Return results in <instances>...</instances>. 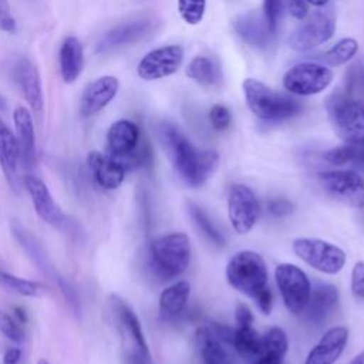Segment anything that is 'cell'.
<instances>
[{
  "mask_svg": "<svg viewBox=\"0 0 364 364\" xmlns=\"http://www.w3.org/2000/svg\"><path fill=\"white\" fill-rule=\"evenodd\" d=\"M226 279L235 290L253 299L267 286V267L259 253L240 250L230 257L226 266Z\"/></svg>",
  "mask_w": 364,
  "mask_h": 364,
  "instance_id": "obj_7",
  "label": "cell"
},
{
  "mask_svg": "<svg viewBox=\"0 0 364 364\" xmlns=\"http://www.w3.org/2000/svg\"><path fill=\"white\" fill-rule=\"evenodd\" d=\"M347 82V94H364V65L355 64L350 68L348 74L346 75Z\"/></svg>",
  "mask_w": 364,
  "mask_h": 364,
  "instance_id": "obj_39",
  "label": "cell"
},
{
  "mask_svg": "<svg viewBox=\"0 0 364 364\" xmlns=\"http://www.w3.org/2000/svg\"><path fill=\"white\" fill-rule=\"evenodd\" d=\"M152 28V20L148 17H138L128 20L125 23H121L111 30H108L97 43V53L98 54H107L117 48H121L124 46L132 44L145 36Z\"/></svg>",
  "mask_w": 364,
  "mask_h": 364,
  "instance_id": "obj_17",
  "label": "cell"
},
{
  "mask_svg": "<svg viewBox=\"0 0 364 364\" xmlns=\"http://www.w3.org/2000/svg\"><path fill=\"white\" fill-rule=\"evenodd\" d=\"M333 80V73L317 63H299L283 75V87L294 95H316L324 91Z\"/></svg>",
  "mask_w": 364,
  "mask_h": 364,
  "instance_id": "obj_11",
  "label": "cell"
},
{
  "mask_svg": "<svg viewBox=\"0 0 364 364\" xmlns=\"http://www.w3.org/2000/svg\"><path fill=\"white\" fill-rule=\"evenodd\" d=\"M260 344L262 336L252 326H236L233 330L232 346L242 358H256L260 353Z\"/></svg>",
  "mask_w": 364,
  "mask_h": 364,
  "instance_id": "obj_30",
  "label": "cell"
},
{
  "mask_svg": "<svg viewBox=\"0 0 364 364\" xmlns=\"http://www.w3.org/2000/svg\"><path fill=\"white\" fill-rule=\"evenodd\" d=\"M13 78L18 85L23 98L28 104L30 109L40 115L43 111V85L38 68L27 57H21L13 67Z\"/></svg>",
  "mask_w": 364,
  "mask_h": 364,
  "instance_id": "obj_19",
  "label": "cell"
},
{
  "mask_svg": "<svg viewBox=\"0 0 364 364\" xmlns=\"http://www.w3.org/2000/svg\"><path fill=\"white\" fill-rule=\"evenodd\" d=\"M0 30L7 33L16 31V20L11 14L7 0H0Z\"/></svg>",
  "mask_w": 364,
  "mask_h": 364,
  "instance_id": "obj_42",
  "label": "cell"
},
{
  "mask_svg": "<svg viewBox=\"0 0 364 364\" xmlns=\"http://www.w3.org/2000/svg\"><path fill=\"white\" fill-rule=\"evenodd\" d=\"M348 340V330L343 326L328 328L310 350L304 364H334Z\"/></svg>",
  "mask_w": 364,
  "mask_h": 364,
  "instance_id": "obj_22",
  "label": "cell"
},
{
  "mask_svg": "<svg viewBox=\"0 0 364 364\" xmlns=\"http://www.w3.org/2000/svg\"><path fill=\"white\" fill-rule=\"evenodd\" d=\"M228 216L233 230L239 235L249 233L259 218V202L255 192L242 183H235L228 195Z\"/></svg>",
  "mask_w": 364,
  "mask_h": 364,
  "instance_id": "obj_12",
  "label": "cell"
},
{
  "mask_svg": "<svg viewBox=\"0 0 364 364\" xmlns=\"http://www.w3.org/2000/svg\"><path fill=\"white\" fill-rule=\"evenodd\" d=\"M128 169L149 164L151 149L142 141L139 127L131 119L115 121L107 132V152Z\"/></svg>",
  "mask_w": 364,
  "mask_h": 364,
  "instance_id": "obj_3",
  "label": "cell"
},
{
  "mask_svg": "<svg viewBox=\"0 0 364 364\" xmlns=\"http://www.w3.org/2000/svg\"><path fill=\"white\" fill-rule=\"evenodd\" d=\"M242 87L249 109L263 121H283L294 117L301 109L296 98L277 92L259 80L246 78Z\"/></svg>",
  "mask_w": 364,
  "mask_h": 364,
  "instance_id": "obj_4",
  "label": "cell"
},
{
  "mask_svg": "<svg viewBox=\"0 0 364 364\" xmlns=\"http://www.w3.org/2000/svg\"><path fill=\"white\" fill-rule=\"evenodd\" d=\"M0 166L13 189H18L20 185V149L16 134L0 119Z\"/></svg>",
  "mask_w": 364,
  "mask_h": 364,
  "instance_id": "obj_24",
  "label": "cell"
},
{
  "mask_svg": "<svg viewBox=\"0 0 364 364\" xmlns=\"http://www.w3.org/2000/svg\"><path fill=\"white\" fill-rule=\"evenodd\" d=\"M119 81L114 75H102L88 82L80 98V115L90 118L102 111L117 95Z\"/></svg>",
  "mask_w": 364,
  "mask_h": 364,
  "instance_id": "obj_18",
  "label": "cell"
},
{
  "mask_svg": "<svg viewBox=\"0 0 364 364\" xmlns=\"http://www.w3.org/2000/svg\"><path fill=\"white\" fill-rule=\"evenodd\" d=\"M233 28L237 36L255 48H266L272 44L273 33L269 28L264 14L250 11L235 18Z\"/></svg>",
  "mask_w": 364,
  "mask_h": 364,
  "instance_id": "obj_23",
  "label": "cell"
},
{
  "mask_svg": "<svg viewBox=\"0 0 364 364\" xmlns=\"http://www.w3.org/2000/svg\"><path fill=\"white\" fill-rule=\"evenodd\" d=\"M196 346L205 364H232L226 344L210 326H200L195 333Z\"/></svg>",
  "mask_w": 364,
  "mask_h": 364,
  "instance_id": "obj_27",
  "label": "cell"
},
{
  "mask_svg": "<svg viewBox=\"0 0 364 364\" xmlns=\"http://www.w3.org/2000/svg\"><path fill=\"white\" fill-rule=\"evenodd\" d=\"M21 182L30 195L37 216L57 229H65L68 226V218L54 200L48 186L38 176L31 173H27Z\"/></svg>",
  "mask_w": 364,
  "mask_h": 364,
  "instance_id": "obj_15",
  "label": "cell"
},
{
  "mask_svg": "<svg viewBox=\"0 0 364 364\" xmlns=\"http://www.w3.org/2000/svg\"><path fill=\"white\" fill-rule=\"evenodd\" d=\"M274 279L286 309L296 316L303 313L311 290L307 274L296 264L280 263L274 269Z\"/></svg>",
  "mask_w": 364,
  "mask_h": 364,
  "instance_id": "obj_10",
  "label": "cell"
},
{
  "mask_svg": "<svg viewBox=\"0 0 364 364\" xmlns=\"http://www.w3.org/2000/svg\"><path fill=\"white\" fill-rule=\"evenodd\" d=\"M0 333L13 343L20 344L24 340V330L13 316L0 309Z\"/></svg>",
  "mask_w": 364,
  "mask_h": 364,
  "instance_id": "obj_37",
  "label": "cell"
},
{
  "mask_svg": "<svg viewBox=\"0 0 364 364\" xmlns=\"http://www.w3.org/2000/svg\"><path fill=\"white\" fill-rule=\"evenodd\" d=\"M37 364H50V363H48L46 358H40V360L37 361Z\"/></svg>",
  "mask_w": 364,
  "mask_h": 364,
  "instance_id": "obj_52",
  "label": "cell"
},
{
  "mask_svg": "<svg viewBox=\"0 0 364 364\" xmlns=\"http://www.w3.org/2000/svg\"><path fill=\"white\" fill-rule=\"evenodd\" d=\"M327 1H328V0H306V3H309V4H311V6H316V7H321V6H324Z\"/></svg>",
  "mask_w": 364,
  "mask_h": 364,
  "instance_id": "obj_50",
  "label": "cell"
},
{
  "mask_svg": "<svg viewBox=\"0 0 364 364\" xmlns=\"http://www.w3.org/2000/svg\"><path fill=\"white\" fill-rule=\"evenodd\" d=\"M149 267L152 272L168 280L182 274L191 262V242L185 233L175 232L156 237L151 242Z\"/></svg>",
  "mask_w": 364,
  "mask_h": 364,
  "instance_id": "obj_5",
  "label": "cell"
},
{
  "mask_svg": "<svg viewBox=\"0 0 364 364\" xmlns=\"http://www.w3.org/2000/svg\"><path fill=\"white\" fill-rule=\"evenodd\" d=\"M287 348H289V341L284 330L280 327H270L262 336L259 354H269V355H277L284 358Z\"/></svg>",
  "mask_w": 364,
  "mask_h": 364,
  "instance_id": "obj_34",
  "label": "cell"
},
{
  "mask_svg": "<svg viewBox=\"0 0 364 364\" xmlns=\"http://www.w3.org/2000/svg\"><path fill=\"white\" fill-rule=\"evenodd\" d=\"M13 235L14 237L18 240V243L21 245V247L27 252V255L30 256V259L38 266V269L48 277L51 279L60 289V291L64 294V297L70 301V304L77 310L78 301L75 297V290L70 286V283H67L54 269L53 263L50 262V259L47 257V255L44 253V249L41 247V245L36 240V237H33V235L30 232H27L21 225L14 223L13 225Z\"/></svg>",
  "mask_w": 364,
  "mask_h": 364,
  "instance_id": "obj_14",
  "label": "cell"
},
{
  "mask_svg": "<svg viewBox=\"0 0 364 364\" xmlns=\"http://www.w3.org/2000/svg\"><path fill=\"white\" fill-rule=\"evenodd\" d=\"M321 189L336 199L351 208L364 206V179L353 169H334L318 173Z\"/></svg>",
  "mask_w": 364,
  "mask_h": 364,
  "instance_id": "obj_9",
  "label": "cell"
},
{
  "mask_svg": "<svg viewBox=\"0 0 364 364\" xmlns=\"http://www.w3.org/2000/svg\"><path fill=\"white\" fill-rule=\"evenodd\" d=\"M191 294V286L188 282L181 280L166 287L159 296V317L162 321H172L185 309Z\"/></svg>",
  "mask_w": 364,
  "mask_h": 364,
  "instance_id": "obj_28",
  "label": "cell"
},
{
  "mask_svg": "<svg viewBox=\"0 0 364 364\" xmlns=\"http://www.w3.org/2000/svg\"><path fill=\"white\" fill-rule=\"evenodd\" d=\"M4 108H6V101H4V98H3L1 94H0V112L4 111Z\"/></svg>",
  "mask_w": 364,
  "mask_h": 364,
  "instance_id": "obj_51",
  "label": "cell"
},
{
  "mask_svg": "<svg viewBox=\"0 0 364 364\" xmlns=\"http://www.w3.org/2000/svg\"><path fill=\"white\" fill-rule=\"evenodd\" d=\"M291 249L306 264L326 274H337L346 264L343 249L321 239L297 237L293 240Z\"/></svg>",
  "mask_w": 364,
  "mask_h": 364,
  "instance_id": "obj_8",
  "label": "cell"
},
{
  "mask_svg": "<svg viewBox=\"0 0 364 364\" xmlns=\"http://www.w3.org/2000/svg\"><path fill=\"white\" fill-rule=\"evenodd\" d=\"M324 159L333 165H351L364 171V146L344 144L327 151Z\"/></svg>",
  "mask_w": 364,
  "mask_h": 364,
  "instance_id": "obj_32",
  "label": "cell"
},
{
  "mask_svg": "<svg viewBox=\"0 0 364 364\" xmlns=\"http://www.w3.org/2000/svg\"><path fill=\"white\" fill-rule=\"evenodd\" d=\"M21 357V350L17 347L9 348L3 355V364H18Z\"/></svg>",
  "mask_w": 364,
  "mask_h": 364,
  "instance_id": "obj_47",
  "label": "cell"
},
{
  "mask_svg": "<svg viewBox=\"0 0 364 364\" xmlns=\"http://www.w3.org/2000/svg\"><path fill=\"white\" fill-rule=\"evenodd\" d=\"M105 314L117 331L127 364H154L141 323L131 306L118 294L107 299Z\"/></svg>",
  "mask_w": 364,
  "mask_h": 364,
  "instance_id": "obj_2",
  "label": "cell"
},
{
  "mask_svg": "<svg viewBox=\"0 0 364 364\" xmlns=\"http://www.w3.org/2000/svg\"><path fill=\"white\" fill-rule=\"evenodd\" d=\"M338 303V289L330 283H317L310 290L307 304L303 310L311 323H321L336 309Z\"/></svg>",
  "mask_w": 364,
  "mask_h": 364,
  "instance_id": "obj_25",
  "label": "cell"
},
{
  "mask_svg": "<svg viewBox=\"0 0 364 364\" xmlns=\"http://www.w3.org/2000/svg\"><path fill=\"white\" fill-rule=\"evenodd\" d=\"M206 0H178V11L186 24L196 26L205 14Z\"/></svg>",
  "mask_w": 364,
  "mask_h": 364,
  "instance_id": "obj_36",
  "label": "cell"
},
{
  "mask_svg": "<svg viewBox=\"0 0 364 364\" xmlns=\"http://www.w3.org/2000/svg\"><path fill=\"white\" fill-rule=\"evenodd\" d=\"M0 286L3 289H7L10 291H14L20 296L26 297H40L46 294L47 289L40 282L28 280L24 277H18L16 274H11L9 272H4L0 269Z\"/></svg>",
  "mask_w": 364,
  "mask_h": 364,
  "instance_id": "obj_31",
  "label": "cell"
},
{
  "mask_svg": "<svg viewBox=\"0 0 364 364\" xmlns=\"http://www.w3.org/2000/svg\"><path fill=\"white\" fill-rule=\"evenodd\" d=\"M334 33V20L326 13L316 11L289 36V46L296 51H309L327 40Z\"/></svg>",
  "mask_w": 364,
  "mask_h": 364,
  "instance_id": "obj_16",
  "label": "cell"
},
{
  "mask_svg": "<svg viewBox=\"0 0 364 364\" xmlns=\"http://www.w3.org/2000/svg\"><path fill=\"white\" fill-rule=\"evenodd\" d=\"M287 3V9L290 11V14L297 18V20H303L307 17V3L306 0H286Z\"/></svg>",
  "mask_w": 364,
  "mask_h": 364,
  "instance_id": "obj_46",
  "label": "cell"
},
{
  "mask_svg": "<svg viewBox=\"0 0 364 364\" xmlns=\"http://www.w3.org/2000/svg\"><path fill=\"white\" fill-rule=\"evenodd\" d=\"M60 74L65 84H73L80 77L84 67V48L75 36H68L58 51Z\"/></svg>",
  "mask_w": 364,
  "mask_h": 364,
  "instance_id": "obj_26",
  "label": "cell"
},
{
  "mask_svg": "<svg viewBox=\"0 0 364 364\" xmlns=\"http://www.w3.org/2000/svg\"><path fill=\"white\" fill-rule=\"evenodd\" d=\"M87 165L95 183L105 191H114L119 188L125 179L127 169L121 162L108 154L91 151L87 156Z\"/></svg>",
  "mask_w": 364,
  "mask_h": 364,
  "instance_id": "obj_20",
  "label": "cell"
},
{
  "mask_svg": "<svg viewBox=\"0 0 364 364\" xmlns=\"http://www.w3.org/2000/svg\"><path fill=\"white\" fill-rule=\"evenodd\" d=\"M327 112L340 139L364 146V105L358 100L347 92H336L327 101Z\"/></svg>",
  "mask_w": 364,
  "mask_h": 364,
  "instance_id": "obj_6",
  "label": "cell"
},
{
  "mask_svg": "<svg viewBox=\"0 0 364 364\" xmlns=\"http://www.w3.org/2000/svg\"><path fill=\"white\" fill-rule=\"evenodd\" d=\"M13 122L20 149V164L24 166V169L30 171L36 166L37 162L36 134L31 112L23 105L16 107L13 112Z\"/></svg>",
  "mask_w": 364,
  "mask_h": 364,
  "instance_id": "obj_21",
  "label": "cell"
},
{
  "mask_svg": "<svg viewBox=\"0 0 364 364\" xmlns=\"http://www.w3.org/2000/svg\"><path fill=\"white\" fill-rule=\"evenodd\" d=\"M188 212H189V216H191L193 225L196 226V229L200 230V233L208 240H210L216 246H223L225 245L223 235L216 229V226L212 223V220L209 219L206 212L199 205L189 200L188 202Z\"/></svg>",
  "mask_w": 364,
  "mask_h": 364,
  "instance_id": "obj_33",
  "label": "cell"
},
{
  "mask_svg": "<svg viewBox=\"0 0 364 364\" xmlns=\"http://www.w3.org/2000/svg\"><path fill=\"white\" fill-rule=\"evenodd\" d=\"M209 119H210V124L215 129L223 131L230 125L232 115H230V111L225 105L216 104L209 111Z\"/></svg>",
  "mask_w": 364,
  "mask_h": 364,
  "instance_id": "obj_40",
  "label": "cell"
},
{
  "mask_svg": "<svg viewBox=\"0 0 364 364\" xmlns=\"http://www.w3.org/2000/svg\"><path fill=\"white\" fill-rule=\"evenodd\" d=\"M159 138L173 168L186 185L199 188L216 171L219 164L218 152L195 146L176 125L161 124Z\"/></svg>",
  "mask_w": 364,
  "mask_h": 364,
  "instance_id": "obj_1",
  "label": "cell"
},
{
  "mask_svg": "<svg viewBox=\"0 0 364 364\" xmlns=\"http://www.w3.org/2000/svg\"><path fill=\"white\" fill-rule=\"evenodd\" d=\"M186 75L203 88H215L222 80L219 64L209 57L198 55L186 67Z\"/></svg>",
  "mask_w": 364,
  "mask_h": 364,
  "instance_id": "obj_29",
  "label": "cell"
},
{
  "mask_svg": "<svg viewBox=\"0 0 364 364\" xmlns=\"http://www.w3.org/2000/svg\"><path fill=\"white\" fill-rule=\"evenodd\" d=\"M293 209H294L293 203L287 199H272L267 203V212L276 218L287 216L293 212Z\"/></svg>",
  "mask_w": 364,
  "mask_h": 364,
  "instance_id": "obj_43",
  "label": "cell"
},
{
  "mask_svg": "<svg viewBox=\"0 0 364 364\" xmlns=\"http://www.w3.org/2000/svg\"><path fill=\"white\" fill-rule=\"evenodd\" d=\"M358 50V43L354 38H343L340 41H337L331 48H328L324 55L323 60L330 64V65H341L346 64L347 61H350L355 53Z\"/></svg>",
  "mask_w": 364,
  "mask_h": 364,
  "instance_id": "obj_35",
  "label": "cell"
},
{
  "mask_svg": "<svg viewBox=\"0 0 364 364\" xmlns=\"http://www.w3.org/2000/svg\"><path fill=\"white\" fill-rule=\"evenodd\" d=\"M282 13H283V0H263V14L273 34H276L277 31Z\"/></svg>",
  "mask_w": 364,
  "mask_h": 364,
  "instance_id": "obj_38",
  "label": "cell"
},
{
  "mask_svg": "<svg viewBox=\"0 0 364 364\" xmlns=\"http://www.w3.org/2000/svg\"><path fill=\"white\" fill-rule=\"evenodd\" d=\"M235 321H236V326H252L253 324L252 310L245 303H239L236 306Z\"/></svg>",
  "mask_w": 364,
  "mask_h": 364,
  "instance_id": "obj_45",
  "label": "cell"
},
{
  "mask_svg": "<svg viewBox=\"0 0 364 364\" xmlns=\"http://www.w3.org/2000/svg\"><path fill=\"white\" fill-rule=\"evenodd\" d=\"M183 61V48L178 44L164 46L146 53L138 63L136 73L145 81H155L175 74Z\"/></svg>",
  "mask_w": 364,
  "mask_h": 364,
  "instance_id": "obj_13",
  "label": "cell"
},
{
  "mask_svg": "<svg viewBox=\"0 0 364 364\" xmlns=\"http://www.w3.org/2000/svg\"><path fill=\"white\" fill-rule=\"evenodd\" d=\"M351 291L354 297L364 299V262H357L353 267Z\"/></svg>",
  "mask_w": 364,
  "mask_h": 364,
  "instance_id": "obj_41",
  "label": "cell"
},
{
  "mask_svg": "<svg viewBox=\"0 0 364 364\" xmlns=\"http://www.w3.org/2000/svg\"><path fill=\"white\" fill-rule=\"evenodd\" d=\"M284 358L277 355H269V354H259L255 358L253 364H283Z\"/></svg>",
  "mask_w": 364,
  "mask_h": 364,
  "instance_id": "obj_48",
  "label": "cell"
},
{
  "mask_svg": "<svg viewBox=\"0 0 364 364\" xmlns=\"http://www.w3.org/2000/svg\"><path fill=\"white\" fill-rule=\"evenodd\" d=\"M257 303V307L260 309V311L263 314H269L272 307H273V294L272 290L266 286L264 289H262L255 297H253Z\"/></svg>",
  "mask_w": 364,
  "mask_h": 364,
  "instance_id": "obj_44",
  "label": "cell"
},
{
  "mask_svg": "<svg viewBox=\"0 0 364 364\" xmlns=\"http://www.w3.org/2000/svg\"><path fill=\"white\" fill-rule=\"evenodd\" d=\"M348 364H364V351L357 354Z\"/></svg>",
  "mask_w": 364,
  "mask_h": 364,
  "instance_id": "obj_49",
  "label": "cell"
}]
</instances>
